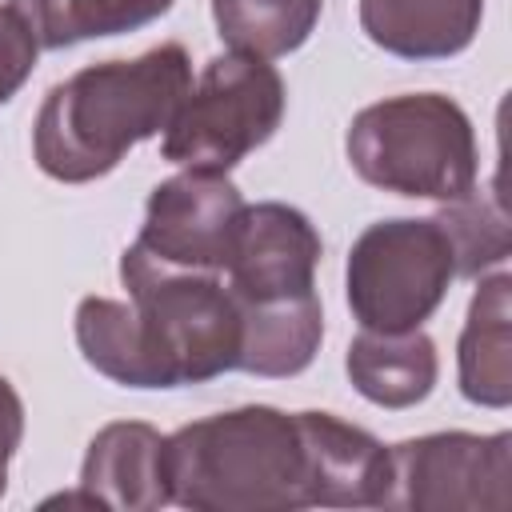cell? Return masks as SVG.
<instances>
[{
  "mask_svg": "<svg viewBox=\"0 0 512 512\" xmlns=\"http://www.w3.org/2000/svg\"><path fill=\"white\" fill-rule=\"evenodd\" d=\"M188 88L192 60L176 40L136 60L88 64L48 88L32 124V156L60 184L100 180L128 148L168 128Z\"/></svg>",
  "mask_w": 512,
  "mask_h": 512,
  "instance_id": "cell-1",
  "label": "cell"
},
{
  "mask_svg": "<svg viewBox=\"0 0 512 512\" xmlns=\"http://www.w3.org/2000/svg\"><path fill=\"white\" fill-rule=\"evenodd\" d=\"M172 504L192 512L312 508L308 452L296 412L244 404L176 428L164 440Z\"/></svg>",
  "mask_w": 512,
  "mask_h": 512,
  "instance_id": "cell-2",
  "label": "cell"
},
{
  "mask_svg": "<svg viewBox=\"0 0 512 512\" xmlns=\"http://www.w3.org/2000/svg\"><path fill=\"white\" fill-rule=\"evenodd\" d=\"M144 388L208 384L240 364V304L220 272L156 264L136 244L120 256Z\"/></svg>",
  "mask_w": 512,
  "mask_h": 512,
  "instance_id": "cell-3",
  "label": "cell"
},
{
  "mask_svg": "<svg viewBox=\"0 0 512 512\" xmlns=\"http://www.w3.org/2000/svg\"><path fill=\"white\" fill-rule=\"evenodd\" d=\"M344 152L364 184L412 200L448 204L476 188L480 176L476 128L444 92H404L360 108Z\"/></svg>",
  "mask_w": 512,
  "mask_h": 512,
  "instance_id": "cell-4",
  "label": "cell"
},
{
  "mask_svg": "<svg viewBox=\"0 0 512 512\" xmlns=\"http://www.w3.org/2000/svg\"><path fill=\"white\" fill-rule=\"evenodd\" d=\"M284 76L248 52L212 56L164 128L160 156L196 172H228L268 144L284 120Z\"/></svg>",
  "mask_w": 512,
  "mask_h": 512,
  "instance_id": "cell-5",
  "label": "cell"
},
{
  "mask_svg": "<svg viewBox=\"0 0 512 512\" xmlns=\"http://www.w3.org/2000/svg\"><path fill=\"white\" fill-rule=\"evenodd\" d=\"M456 256L436 216H392L368 224L344 264V296L360 328L408 332L444 304Z\"/></svg>",
  "mask_w": 512,
  "mask_h": 512,
  "instance_id": "cell-6",
  "label": "cell"
},
{
  "mask_svg": "<svg viewBox=\"0 0 512 512\" xmlns=\"http://www.w3.org/2000/svg\"><path fill=\"white\" fill-rule=\"evenodd\" d=\"M384 508L504 512L512 500V432H428L388 448Z\"/></svg>",
  "mask_w": 512,
  "mask_h": 512,
  "instance_id": "cell-7",
  "label": "cell"
},
{
  "mask_svg": "<svg viewBox=\"0 0 512 512\" xmlns=\"http://www.w3.org/2000/svg\"><path fill=\"white\" fill-rule=\"evenodd\" d=\"M244 208L248 204L228 172L184 168L152 188L140 236L132 244L156 264L224 276Z\"/></svg>",
  "mask_w": 512,
  "mask_h": 512,
  "instance_id": "cell-8",
  "label": "cell"
},
{
  "mask_svg": "<svg viewBox=\"0 0 512 512\" xmlns=\"http://www.w3.org/2000/svg\"><path fill=\"white\" fill-rule=\"evenodd\" d=\"M320 252V232L300 208L280 200L248 204L236 228L224 284L236 300H280L316 292Z\"/></svg>",
  "mask_w": 512,
  "mask_h": 512,
  "instance_id": "cell-9",
  "label": "cell"
},
{
  "mask_svg": "<svg viewBox=\"0 0 512 512\" xmlns=\"http://www.w3.org/2000/svg\"><path fill=\"white\" fill-rule=\"evenodd\" d=\"M304 452H308V480H312V508H384L388 496V448L332 412H296Z\"/></svg>",
  "mask_w": 512,
  "mask_h": 512,
  "instance_id": "cell-10",
  "label": "cell"
},
{
  "mask_svg": "<svg viewBox=\"0 0 512 512\" xmlns=\"http://www.w3.org/2000/svg\"><path fill=\"white\" fill-rule=\"evenodd\" d=\"M164 440L168 436H160L144 420L104 424L88 440V452L80 464V488L96 500V508L156 512L172 504Z\"/></svg>",
  "mask_w": 512,
  "mask_h": 512,
  "instance_id": "cell-11",
  "label": "cell"
},
{
  "mask_svg": "<svg viewBox=\"0 0 512 512\" xmlns=\"http://www.w3.org/2000/svg\"><path fill=\"white\" fill-rule=\"evenodd\" d=\"M484 20V0H360L364 36L400 60L460 56Z\"/></svg>",
  "mask_w": 512,
  "mask_h": 512,
  "instance_id": "cell-12",
  "label": "cell"
},
{
  "mask_svg": "<svg viewBox=\"0 0 512 512\" xmlns=\"http://www.w3.org/2000/svg\"><path fill=\"white\" fill-rule=\"evenodd\" d=\"M460 396L480 408L512 404V276L492 272L472 292L456 344Z\"/></svg>",
  "mask_w": 512,
  "mask_h": 512,
  "instance_id": "cell-13",
  "label": "cell"
},
{
  "mask_svg": "<svg viewBox=\"0 0 512 512\" xmlns=\"http://www.w3.org/2000/svg\"><path fill=\"white\" fill-rule=\"evenodd\" d=\"M240 304V372L264 380L300 376L324 340V308L316 292Z\"/></svg>",
  "mask_w": 512,
  "mask_h": 512,
  "instance_id": "cell-14",
  "label": "cell"
},
{
  "mask_svg": "<svg viewBox=\"0 0 512 512\" xmlns=\"http://www.w3.org/2000/svg\"><path fill=\"white\" fill-rule=\"evenodd\" d=\"M352 388L376 408H412L432 396L440 376L436 344L424 328L408 332H372L364 328L344 356Z\"/></svg>",
  "mask_w": 512,
  "mask_h": 512,
  "instance_id": "cell-15",
  "label": "cell"
},
{
  "mask_svg": "<svg viewBox=\"0 0 512 512\" xmlns=\"http://www.w3.org/2000/svg\"><path fill=\"white\" fill-rule=\"evenodd\" d=\"M28 28L36 32L40 48H72L80 40L136 32L160 20L176 0H8Z\"/></svg>",
  "mask_w": 512,
  "mask_h": 512,
  "instance_id": "cell-16",
  "label": "cell"
},
{
  "mask_svg": "<svg viewBox=\"0 0 512 512\" xmlns=\"http://www.w3.org/2000/svg\"><path fill=\"white\" fill-rule=\"evenodd\" d=\"M320 8L324 0H212V20L232 52L276 60L312 36Z\"/></svg>",
  "mask_w": 512,
  "mask_h": 512,
  "instance_id": "cell-17",
  "label": "cell"
},
{
  "mask_svg": "<svg viewBox=\"0 0 512 512\" xmlns=\"http://www.w3.org/2000/svg\"><path fill=\"white\" fill-rule=\"evenodd\" d=\"M436 224L444 228V236L452 244L456 276H480L512 252L508 216H504V204L496 192L468 188L464 196L440 204Z\"/></svg>",
  "mask_w": 512,
  "mask_h": 512,
  "instance_id": "cell-18",
  "label": "cell"
},
{
  "mask_svg": "<svg viewBox=\"0 0 512 512\" xmlns=\"http://www.w3.org/2000/svg\"><path fill=\"white\" fill-rule=\"evenodd\" d=\"M36 56H40V40L28 28V20L12 4H0V104H8L28 84Z\"/></svg>",
  "mask_w": 512,
  "mask_h": 512,
  "instance_id": "cell-19",
  "label": "cell"
},
{
  "mask_svg": "<svg viewBox=\"0 0 512 512\" xmlns=\"http://www.w3.org/2000/svg\"><path fill=\"white\" fill-rule=\"evenodd\" d=\"M20 440H24V400L8 384V376H0V496L8 488V464L20 448Z\"/></svg>",
  "mask_w": 512,
  "mask_h": 512,
  "instance_id": "cell-20",
  "label": "cell"
}]
</instances>
